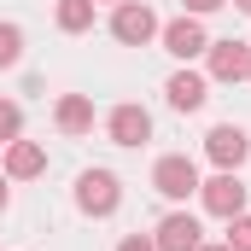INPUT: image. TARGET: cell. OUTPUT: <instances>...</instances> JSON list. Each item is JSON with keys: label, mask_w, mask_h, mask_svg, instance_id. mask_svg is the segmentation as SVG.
I'll list each match as a JSON object with an SVG mask.
<instances>
[{"label": "cell", "mask_w": 251, "mask_h": 251, "mask_svg": "<svg viewBox=\"0 0 251 251\" xmlns=\"http://www.w3.org/2000/svg\"><path fill=\"white\" fill-rule=\"evenodd\" d=\"M158 41H164V53H176V59H199L204 47H210V35H204V24L199 18H176V24H164L158 29Z\"/></svg>", "instance_id": "8992f818"}, {"label": "cell", "mask_w": 251, "mask_h": 251, "mask_svg": "<svg viewBox=\"0 0 251 251\" xmlns=\"http://www.w3.org/2000/svg\"><path fill=\"white\" fill-rule=\"evenodd\" d=\"M158 29H164V24L152 18V6H140V0H117V12H111V35H117L123 47H146Z\"/></svg>", "instance_id": "7a4b0ae2"}, {"label": "cell", "mask_w": 251, "mask_h": 251, "mask_svg": "<svg viewBox=\"0 0 251 251\" xmlns=\"http://www.w3.org/2000/svg\"><path fill=\"white\" fill-rule=\"evenodd\" d=\"M117 204H123V187H117L111 170H82V176H76V210H88V216H111Z\"/></svg>", "instance_id": "6da1fadb"}, {"label": "cell", "mask_w": 251, "mask_h": 251, "mask_svg": "<svg viewBox=\"0 0 251 251\" xmlns=\"http://www.w3.org/2000/svg\"><path fill=\"white\" fill-rule=\"evenodd\" d=\"M105 128H111L117 146H140V140H152V117H146V105H117V111L105 117Z\"/></svg>", "instance_id": "9c48e42d"}, {"label": "cell", "mask_w": 251, "mask_h": 251, "mask_svg": "<svg viewBox=\"0 0 251 251\" xmlns=\"http://www.w3.org/2000/svg\"><path fill=\"white\" fill-rule=\"evenodd\" d=\"M152 187L164 193V199H187V193H199V164H193L187 152L158 158V164H152Z\"/></svg>", "instance_id": "277c9868"}, {"label": "cell", "mask_w": 251, "mask_h": 251, "mask_svg": "<svg viewBox=\"0 0 251 251\" xmlns=\"http://www.w3.org/2000/svg\"><path fill=\"white\" fill-rule=\"evenodd\" d=\"M204 152H210L216 170H240V164L251 158V134L240 123H216L210 134H204Z\"/></svg>", "instance_id": "5b68a950"}, {"label": "cell", "mask_w": 251, "mask_h": 251, "mask_svg": "<svg viewBox=\"0 0 251 251\" xmlns=\"http://www.w3.org/2000/svg\"><path fill=\"white\" fill-rule=\"evenodd\" d=\"M59 29H64V35L94 29V0H59Z\"/></svg>", "instance_id": "4fadbf2b"}, {"label": "cell", "mask_w": 251, "mask_h": 251, "mask_svg": "<svg viewBox=\"0 0 251 251\" xmlns=\"http://www.w3.org/2000/svg\"><path fill=\"white\" fill-rule=\"evenodd\" d=\"M228 6H240V12H251V0H228Z\"/></svg>", "instance_id": "d6986e66"}, {"label": "cell", "mask_w": 251, "mask_h": 251, "mask_svg": "<svg viewBox=\"0 0 251 251\" xmlns=\"http://www.w3.org/2000/svg\"><path fill=\"white\" fill-rule=\"evenodd\" d=\"M18 59H24V29L18 24H0V70H12Z\"/></svg>", "instance_id": "5bb4252c"}, {"label": "cell", "mask_w": 251, "mask_h": 251, "mask_svg": "<svg viewBox=\"0 0 251 251\" xmlns=\"http://www.w3.org/2000/svg\"><path fill=\"white\" fill-rule=\"evenodd\" d=\"M18 128H24V111H18L12 100H0V140L12 146V140H18Z\"/></svg>", "instance_id": "9a60e30c"}, {"label": "cell", "mask_w": 251, "mask_h": 251, "mask_svg": "<svg viewBox=\"0 0 251 251\" xmlns=\"http://www.w3.org/2000/svg\"><path fill=\"white\" fill-rule=\"evenodd\" d=\"M117 251H158V246H152L146 234H128V240H123V246H117Z\"/></svg>", "instance_id": "ac0fdd59"}, {"label": "cell", "mask_w": 251, "mask_h": 251, "mask_svg": "<svg viewBox=\"0 0 251 251\" xmlns=\"http://www.w3.org/2000/svg\"><path fill=\"white\" fill-rule=\"evenodd\" d=\"M0 210H6V181H0Z\"/></svg>", "instance_id": "44dd1931"}, {"label": "cell", "mask_w": 251, "mask_h": 251, "mask_svg": "<svg viewBox=\"0 0 251 251\" xmlns=\"http://www.w3.org/2000/svg\"><path fill=\"white\" fill-rule=\"evenodd\" d=\"M152 246H158V251H199V222H193L187 210H170V216L158 222Z\"/></svg>", "instance_id": "ba28073f"}, {"label": "cell", "mask_w": 251, "mask_h": 251, "mask_svg": "<svg viewBox=\"0 0 251 251\" xmlns=\"http://www.w3.org/2000/svg\"><path fill=\"white\" fill-rule=\"evenodd\" d=\"M199 251H234V246H199Z\"/></svg>", "instance_id": "ffe728a7"}, {"label": "cell", "mask_w": 251, "mask_h": 251, "mask_svg": "<svg viewBox=\"0 0 251 251\" xmlns=\"http://www.w3.org/2000/svg\"><path fill=\"white\" fill-rule=\"evenodd\" d=\"M228 246H234V251H251V216H246V210L228 222Z\"/></svg>", "instance_id": "2e32d148"}, {"label": "cell", "mask_w": 251, "mask_h": 251, "mask_svg": "<svg viewBox=\"0 0 251 251\" xmlns=\"http://www.w3.org/2000/svg\"><path fill=\"white\" fill-rule=\"evenodd\" d=\"M47 170V146H35V140H12L6 146V176L12 181H35Z\"/></svg>", "instance_id": "30bf717a"}, {"label": "cell", "mask_w": 251, "mask_h": 251, "mask_svg": "<svg viewBox=\"0 0 251 251\" xmlns=\"http://www.w3.org/2000/svg\"><path fill=\"white\" fill-rule=\"evenodd\" d=\"M181 6H187L193 18H204V12H222V6H228V0H181Z\"/></svg>", "instance_id": "e0dca14e"}, {"label": "cell", "mask_w": 251, "mask_h": 251, "mask_svg": "<svg viewBox=\"0 0 251 251\" xmlns=\"http://www.w3.org/2000/svg\"><path fill=\"white\" fill-rule=\"evenodd\" d=\"M164 94H170V105H176V111H199V105H204V76L176 70V76L164 82Z\"/></svg>", "instance_id": "7c38bea8"}, {"label": "cell", "mask_w": 251, "mask_h": 251, "mask_svg": "<svg viewBox=\"0 0 251 251\" xmlns=\"http://www.w3.org/2000/svg\"><path fill=\"white\" fill-rule=\"evenodd\" d=\"M204 59H210V76H216V82H240V76H251V47H246V41H210Z\"/></svg>", "instance_id": "52a82bcc"}, {"label": "cell", "mask_w": 251, "mask_h": 251, "mask_svg": "<svg viewBox=\"0 0 251 251\" xmlns=\"http://www.w3.org/2000/svg\"><path fill=\"white\" fill-rule=\"evenodd\" d=\"M53 123H59L64 134H88V128H94V100H88V94H64L59 111H53Z\"/></svg>", "instance_id": "8fae6325"}, {"label": "cell", "mask_w": 251, "mask_h": 251, "mask_svg": "<svg viewBox=\"0 0 251 251\" xmlns=\"http://www.w3.org/2000/svg\"><path fill=\"white\" fill-rule=\"evenodd\" d=\"M199 199H204V210H210V216H222V222H234V216L246 210V181H240L234 170H222V176H210V181H199Z\"/></svg>", "instance_id": "3957f363"}]
</instances>
